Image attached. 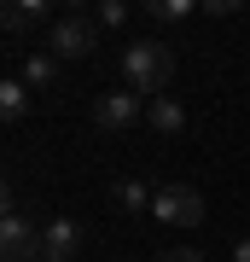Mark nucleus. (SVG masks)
<instances>
[{"label": "nucleus", "instance_id": "7ed1b4c3", "mask_svg": "<svg viewBox=\"0 0 250 262\" xmlns=\"http://www.w3.org/2000/svg\"><path fill=\"white\" fill-rule=\"evenodd\" d=\"M0 256L6 262H41V227L24 222L18 204H6V215H0Z\"/></svg>", "mask_w": 250, "mask_h": 262}, {"label": "nucleus", "instance_id": "4468645a", "mask_svg": "<svg viewBox=\"0 0 250 262\" xmlns=\"http://www.w3.org/2000/svg\"><path fill=\"white\" fill-rule=\"evenodd\" d=\"M157 262H204V256H198V251H192V245H175V251H163Z\"/></svg>", "mask_w": 250, "mask_h": 262}, {"label": "nucleus", "instance_id": "f257e3e1", "mask_svg": "<svg viewBox=\"0 0 250 262\" xmlns=\"http://www.w3.org/2000/svg\"><path fill=\"white\" fill-rule=\"evenodd\" d=\"M122 76H128L134 94L157 99L163 88L175 82V47H163V41H128V47H122Z\"/></svg>", "mask_w": 250, "mask_h": 262}, {"label": "nucleus", "instance_id": "f03ea898", "mask_svg": "<svg viewBox=\"0 0 250 262\" xmlns=\"http://www.w3.org/2000/svg\"><path fill=\"white\" fill-rule=\"evenodd\" d=\"M99 47V18L93 12H58L53 24H47V53L64 64V58H93Z\"/></svg>", "mask_w": 250, "mask_h": 262}, {"label": "nucleus", "instance_id": "6e6552de", "mask_svg": "<svg viewBox=\"0 0 250 262\" xmlns=\"http://www.w3.org/2000/svg\"><path fill=\"white\" fill-rule=\"evenodd\" d=\"M146 122H151L157 134H180V128H186V111H180L175 94H157V99H146Z\"/></svg>", "mask_w": 250, "mask_h": 262}, {"label": "nucleus", "instance_id": "9b49d317", "mask_svg": "<svg viewBox=\"0 0 250 262\" xmlns=\"http://www.w3.org/2000/svg\"><path fill=\"white\" fill-rule=\"evenodd\" d=\"M111 204L117 210H151V192H146V181H117V187H111Z\"/></svg>", "mask_w": 250, "mask_h": 262}, {"label": "nucleus", "instance_id": "0eeeda50", "mask_svg": "<svg viewBox=\"0 0 250 262\" xmlns=\"http://www.w3.org/2000/svg\"><path fill=\"white\" fill-rule=\"evenodd\" d=\"M47 0H6V12H0V24H6V35H24V29H35L47 24Z\"/></svg>", "mask_w": 250, "mask_h": 262}, {"label": "nucleus", "instance_id": "20e7f679", "mask_svg": "<svg viewBox=\"0 0 250 262\" xmlns=\"http://www.w3.org/2000/svg\"><path fill=\"white\" fill-rule=\"evenodd\" d=\"M151 215L169 227H198L204 222V198L192 187H151Z\"/></svg>", "mask_w": 250, "mask_h": 262}, {"label": "nucleus", "instance_id": "423d86ee", "mask_svg": "<svg viewBox=\"0 0 250 262\" xmlns=\"http://www.w3.org/2000/svg\"><path fill=\"white\" fill-rule=\"evenodd\" d=\"M76 251H82V227L70 215H53L41 227V262H76Z\"/></svg>", "mask_w": 250, "mask_h": 262}, {"label": "nucleus", "instance_id": "2eb2a0df", "mask_svg": "<svg viewBox=\"0 0 250 262\" xmlns=\"http://www.w3.org/2000/svg\"><path fill=\"white\" fill-rule=\"evenodd\" d=\"M204 12L210 18H227V12H239V0H204Z\"/></svg>", "mask_w": 250, "mask_h": 262}, {"label": "nucleus", "instance_id": "9d476101", "mask_svg": "<svg viewBox=\"0 0 250 262\" xmlns=\"http://www.w3.org/2000/svg\"><path fill=\"white\" fill-rule=\"evenodd\" d=\"M24 111H29V88H24V76L0 82V117H6V122H24Z\"/></svg>", "mask_w": 250, "mask_h": 262}, {"label": "nucleus", "instance_id": "dca6fc26", "mask_svg": "<svg viewBox=\"0 0 250 262\" xmlns=\"http://www.w3.org/2000/svg\"><path fill=\"white\" fill-rule=\"evenodd\" d=\"M233 262H250V239H239V245H233Z\"/></svg>", "mask_w": 250, "mask_h": 262}, {"label": "nucleus", "instance_id": "f8f14e48", "mask_svg": "<svg viewBox=\"0 0 250 262\" xmlns=\"http://www.w3.org/2000/svg\"><path fill=\"white\" fill-rule=\"evenodd\" d=\"M186 12H192L186 0H151V18H157V24H169V18H186Z\"/></svg>", "mask_w": 250, "mask_h": 262}, {"label": "nucleus", "instance_id": "1a4fd4ad", "mask_svg": "<svg viewBox=\"0 0 250 262\" xmlns=\"http://www.w3.org/2000/svg\"><path fill=\"white\" fill-rule=\"evenodd\" d=\"M53 82H58V58L47 53V47H35V53L24 58V88H29V94H47Z\"/></svg>", "mask_w": 250, "mask_h": 262}, {"label": "nucleus", "instance_id": "ddd939ff", "mask_svg": "<svg viewBox=\"0 0 250 262\" xmlns=\"http://www.w3.org/2000/svg\"><path fill=\"white\" fill-rule=\"evenodd\" d=\"M93 18H99V29H105V24H122L128 6H122V0H105V6H93Z\"/></svg>", "mask_w": 250, "mask_h": 262}, {"label": "nucleus", "instance_id": "39448f33", "mask_svg": "<svg viewBox=\"0 0 250 262\" xmlns=\"http://www.w3.org/2000/svg\"><path fill=\"white\" fill-rule=\"evenodd\" d=\"M146 117V105H140V94H99L93 99V128L99 134H122V128H134V122Z\"/></svg>", "mask_w": 250, "mask_h": 262}]
</instances>
